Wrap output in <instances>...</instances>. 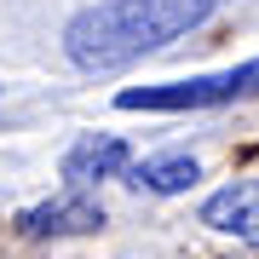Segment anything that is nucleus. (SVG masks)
Instances as JSON below:
<instances>
[{"label":"nucleus","instance_id":"obj_1","mask_svg":"<svg viewBox=\"0 0 259 259\" xmlns=\"http://www.w3.org/2000/svg\"><path fill=\"white\" fill-rule=\"evenodd\" d=\"M219 0H98L64 23V52L81 75H115L202 29Z\"/></svg>","mask_w":259,"mask_h":259},{"label":"nucleus","instance_id":"obj_2","mask_svg":"<svg viewBox=\"0 0 259 259\" xmlns=\"http://www.w3.org/2000/svg\"><path fill=\"white\" fill-rule=\"evenodd\" d=\"M259 93V58L219 75H190V81H161V87H127L115 93V110H213Z\"/></svg>","mask_w":259,"mask_h":259},{"label":"nucleus","instance_id":"obj_3","mask_svg":"<svg viewBox=\"0 0 259 259\" xmlns=\"http://www.w3.org/2000/svg\"><path fill=\"white\" fill-rule=\"evenodd\" d=\"M104 231V207L93 196H58V202L23 207L18 213V236L23 242H58V236H93Z\"/></svg>","mask_w":259,"mask_h":259},{"label":"nucleus","instance_id":"obj_4","mask_svg":"<svg viewBox=\"0 0 259 259\" xmlns=\"http://www.w3.org/2000/svg\"><path fill=\"white\" fill-rule=\"evenodd\" d=\"M202 225L259 248V179H236V185L213 190L207 202H202Z\"/></svg>","mask_w":259,"mask_h":259},{"label":"nucleus","instance_id":"obj_5","mask_svg":"<svg viewBox=\"0 0 259 259\" xmlns=\"http://www.w3.org/2000/svg\"><path fill=\"white\" fill-rule=\"evenodd\" d=\"M127 167H133V150H127V139H115V133H87V139H75L64 150V179H69V185L121 179Z\"/></svg>","mask_w":259,"mask_h":259},{"label":"nucleus","instance_id":"obj_6","mask_svg":"<svg viewBox=\"0 0 259 259\" xmlns=\"http://www.w3.org/2000/svg\"><path fill=\"white\" fill-rule=\"evenodd\" d=\"M196 179H202V161L185 156V150H173V156H150V161H133L127 167V185L144 190V196H179V190H190Z\"/></svg>","mask_w":259,"mask_h":259}]
</instances>
